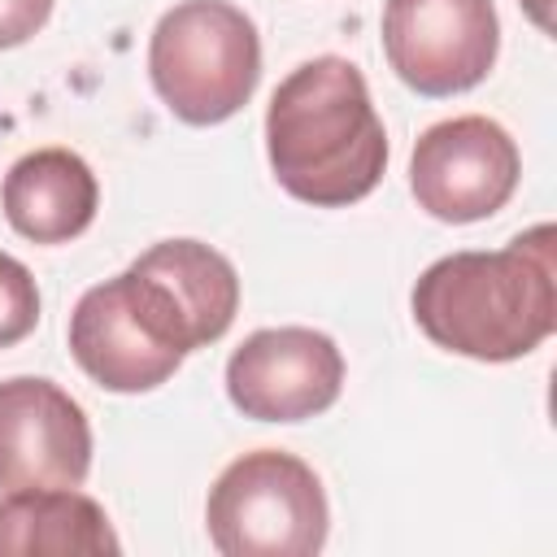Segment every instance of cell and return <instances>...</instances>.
Wrapping results in <instances>:
<instances>
[{"label": "cell", "instance_id": "obj_13", "mask_svg": "<svg viewBox=\"0 0 557 557\" xmlns=\"http://www.w3.org/2000/svg\"><path fill=\"white\" fill-rule=\"evenodd\" d=\"M39 322V287H35V274L0 252V348H13L22 344Z\"/></svg>", "mask_w": 557, "mask_h": 557}, {"label": "cell", "instance_id": "obj_7", "mask_svg": "<svg viewBox=\"0 0 557 557\" xmlns=\"http://www.w3.org/2000/svg\"><path fill=\"white\" fill-rule=\"evenodd\" d=\"M344 387V352L313 326L252 331L226 361V396L257 422H305L326 413Z\"/></svg>", "mask_w": 557, "mask_h": 557}, {"label": "cell", "instance_id": "obj_11", "mask_svg": "<svg viewBox=\"0 0 557 557\" xmlns=\"http://www.w3.org/2000/svg\"><path fill=\"white\" fill-rule=\"evenodd\" d=\"M109 513L78 487H22L0 500V557L117 553Z\"/></svg>", "mask_w": 557, "mask_h": 557}, {"label": "cell", "instance_id": "obj_5", "mask_svg": "<svg viewBox=\"0 0 557 557\" xmlns=\"http://www.w3.org/2000/svg\"><path fill=\"white\" fill-rule=\"evenodd\" d=\"M383 52L418 96H461L479 87L500 52L492 0H387Z\"/></svg>", "mask_w": 557, "mask_h": 557}, {"label": "cell", "instance_id": "obj_6", "mask_svg": "<svg viewBox=\"0 0 557 557\" xmlns=\"http://www.w3.org/2000/svg\"><path fill=\"white\" fill-rule=\"evenodd\" d=\"M518 174L522 152L513 135L483 113H461L426 126L409 157L413 200L431 218L453 226L483 222L505 209L518 191Z\"/></svg>", "mask_w": 557, "mask_h": 557}, {"label": "cell", "instance_id": "obj_2", "mask_svg": "<svg viewBox=\"0 0 557 557\" xmlns=\"http://www.w3.org/2000/svg\"><path fill=\"white\" fill-rule=\"evenodd\" d=\"M265 157L278 187L313 209L366 200L387 170V131L348 57L296 65L265 109Z\"/></svg>", "mask_w": 557, "mask_h": 557}, {"label": "cell", "instance_id": "obj_1", "mask_svg": "<svg viewBox=\"0 0 557 557\" xmlns=\"http://www.w3.org/2000/svg\"><path fill=\"white\" fill-rule=\"evenodd\" d=\"M557 231L540 222L496 252H448L422 270L409 309L435 348L518 361L557 326Z\"/></svg>", "mask_w": 557, "mask_h": 557}, {"label": "cell", "instance_id": "obj_14", "mask_svg": "<svg viewBox=\"0 0 557 557\" xmlns=\"http://www.w3.org/2000/svg\"><path fill=\"white\" fill-rule=\"evenodd\" d=\"M57 0H0V48H17L44 30Z\"/></svg>", "mask_w": 557, "mask_h": 557}, {"label": "cell", "instance_id": "obj_9", "mask_svg": "<svg viewBox=\"0 0 557 557\" xmlns=\"http://www.w3.org/2000/svg\"><path fill=\"white\" fill-rule=\"evenodd\" d=\"M70 352L91 383L122 396L152 392L183 366V352L161 344L157 331L144 322L122 274L78 296L70 313Z\"/></svg>", "mask_w": 557, "mask_h": 557}, {"label": "cell", "instance_id": "obj_8", "mask_svg": "<svg viewBox=\"0 0 557 557\" xmlns=\"http://www.w3.org/2000/svg\"><path fill=\"white\" fill-rule=\"evenodd\" d=\"M91 470V422L52 379L0 383V487H78Z\"/></svg>", "mask_w": 557, "mask_h": 557}, {"label": "cell", "instance_id": "obj_12", "mask_svg": "<svg viewBox=\"0 0 557 557\" xmlns=\"http://www.w3.org/2000/svg\"><path fill=\"white\" fill-rule=\"evenodd\" d=\"M131 265L161 283V292L183 313L196 348L231 331L239 313V274L218 248L200 239H161L148 252H139Z\"/></svg>", "mask_w": 557, "mask_h": 557}, {"label": "cell", "instance_id": "obj_3", "mask_svg": "<svg viewBox=\"0 0 557 557\" xmlns=\"http://www.w3.org/2000/svg\"><path fill=\"white\" fill-rule=\"evenodd\" d=\"M148 74L178 122L218 126L235 117L261 83L257 22L231 0H183L152 26Z\"/></svg>", "mask_w": 557, "mask_h": 557}, {"label": "cell", "instance_id": "obj_10", "mask_svg": "<svg viewBox=\"0 0 557 557\" xmlns=\"http://www.w3.org/2000/svg\"><path fill=\"white\" fill-rule=\"evenodd\" d=\"M0 205L9 226L30 244L78 239L100 205V183L91 165L70 148H35L17 157L4 174Z\"/></svg>", "mask_w": 557, "mask_h": 557}, {"label": "cell", "instance_id": "obj_15", "mask_svg": "<svg viewBox=\"0 0 557 557\" xmlns=\"http://www.w3.org/2000/svg\"><path fill=\"white\" fill-rule=\"evenodd\" d=\"M527 4V13H531V22L540 26V30H548L553 22H548V0H522Z\"/></svg>", "mask_w": 557, "mask_h": 557}, {"label": "cell", "instance_id": "obj_4", "mask_svg": "<svg viewBox=\"0 0 557 557\" xmlns=\"http://www.w3.org/2000/svg\"><path fill=\"white\" fill-rule=\"evenodd\" d=\"M205 522L222 557H313L326 544L331 509L309 461L257 448L213 479Z\"/></svg>", "mask_w": 557, "mask_h": 557}]
</instances>
